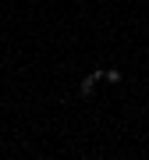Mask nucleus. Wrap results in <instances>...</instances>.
<instances>
[{
  "label": "nucleus",
  "mask_w": 149,
  "mask_h": 160,
  "mask_svg": "<svg viewBox=\"0 0 149 160\" xmlns=\"http://www.w3.org/2000/svg\"><path fill=\"white\" fill-rule=\"evenodd\" d=\"M99 78H103V71H92V75H85V78H82V92H92V86H96Z\"/></svg>",
  "instance_id": "f257e3e1"
},
{
  "label": "nucleus",
  "mask_w": 149,
  "mask_h": 160,
  "mask_svg": "<svg viewBox=\"0 0 149 160\" xmlns=\"http://www.w3.org/2000/svg\"><path fill=\"white\" fill-rule=\"evenodd\" d=\"M103 82H110V86H117V82H121V71H117V68H110V71H103Z\"/></svg>",
  "instance_id": "f03ea898"
}]
</instances>
